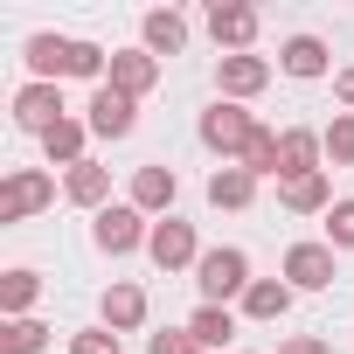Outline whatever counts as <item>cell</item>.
Wrapping results in <instances>:
<instances>
[{
  "label": "cell",
  "mask_w": 354,
  "mask_h": 354,
  "mask_svg": "<svg viewBox=\"0 0 354 354\" xmlns=\"http://www.w3.org/2000/svg\"><path fill=\"white\" fill-rule=\"evenodd\" d=\"M146 257H153L160 271H188V264H202L195 223H181V216H160V223H153V236H146Z\"/></svg>",
  "instance_id": "6"
},
{
  "label": "cell",
  "mask_w": 354,
  "mask_h": 354,
  "mask_svg": "<svg viewBox=\"0 0 354 354\" xmlns=\"http://www.w3.org/2000/svg\"><path fill=\"white\" fill-rule=\"evenodd\" d=\"M278 209H292V216H326V209H333L326 167H319V174H299V181H278Z\"/></svg>",
  "instance_id": "16"
},
{
  "label": "cell",
  "mask_w": 354,
  "mask_h": 354,
  "mask_svg": "<svg viewBox=\"0 0 354 354\" xmlns=\"http://www.w3.org/2000/svg\"><path fill=\"white\" fill-rule=\"evenodd\" d=\"M264 84H271V63H264V56H216V91H223L230 104L257 97Z\"/></svg>",
  "instance_id": "12"
},
{
  "label": "cell",
  "mask_w": 354,
  "mask_h": 354,
  "mask_svg": "<svg viewBox=\"0 0 354 354\" xmlns=\"http://www.w3.org/2000/svg\"><path fill=\"white\" fill-rule=\"evenodd\" d=\"M146 354H195V340H188V326H167L146 340Z\"/></svg>",
  "instance_id": "30"
},
{
  "label": "cell",
  "mask_w": 354,
  "mask_h": 354,
  "mask_svg": "<svg viewBox=\"0 0 354 354\" xmlns=\"http://www.w3.org/2000/svg\"><path fill=\"white\" fill-rule=\"evenodd\" d=\"M278 354H333V347L313 340V333H292V340H278Z\"/></svg>",
  "instance_id": "31"
},
{
  "label": "cell",
  "mask_w": 354,
  "mask_h": 354,
  "mask_svg": "<svg viewBox=\"0 0 354 354\" xmlns=\"http://www.w3.org/2000/svg\"><path fill=\"white\" fill-rule=\"evenodd\" d=\"M63 195L77 202V209H111V167H97V160H84V167H70L63 174Z\"/></svg>",
  "instance_id": "17"
},
{
  "label": "cell",
  "mask_w": 354,
  "mask_h": 354,
  "mask_svg": "<svg viewBox=\"0 0 354 354\" xmlns=\"http://www.w3.org/2000/svg\"><path fill=\"white\" fill-rule=\"evenodd\" d=\"M139 49H146V56H181V49H188V15H174V8L139 15Z\"/></svg>",
  "instance_id": "14"
},
{
  "label": "cell",
  "mask_w": 354,
  "mask_h": 354,
  "mask_svg": "<svg viewBox=\"0 0 354 354\" xmlns=\"http://www.w3.org/2000/svg\"><path fill=\"white\" fill-rule=\"evenodd\" d=\"M111 91H125V97H146L153 84H160V56H146V49H111V77H104Z\"/></svg>",
  "instance_id": "15"
},
{
  "label": "cell",
  "mask_w": 354,
  "mask_h": 354,
  "mask_svg": "<svg viewBox=\"0 0 354 354\" xmlns=\"http://www.w3.org/2000/svg\"><path fill=\"white\" fill-rule=\"evenodd\" d=\"M195 354H202V347H195Z\"/></svg>",
  "instance_id": "33"
},
{
  "label": "cell",
  "mask_w": 354,
  "mask_h": 354,
  "mask_svg": "<svg viewBox=\"0 0 354 354\" xmlns=\"http://www.w3.org/2000/svg\"><path fill=\"white\" fill-rule=\"evenodd\" d=\"M174 195H181V181H174L167 160L132 167V209H139V216H174Z\"/></svg>",
  "instance_id": "8"
},
{
  "label": "cell",
  "mask_w": 354,
  "mask_h": 354,
  "mask_svg": "<svg viewBox=\"0 0 354 354\" xmlns=\"http://www.w3.org/2000/svg\"><path fill=\"white\" fill-rule=\"evenodd\" d=\"M63 118H70V104H63V91H56V84H21V91H15V125H21V132L49 139Z\"/></svg>",
  "instance_id": "7"
},
{
  "label": "cell",
  "mask_w": 354,
  "mask_h": 354,
  "mask_svg": "<svg viewBox=\"0 0 354 354\" xmlns=\"http://www.w3.org/2000/svg\"><path fill=\"white\" fill-rule=\"evenodd\" d=\"M236 167H250L257 181H264V174H278V132H264V125H257V139H250V153H243Z\"/></svg>",
  "instance_id": "27"
},
{
  "label": "cell",
  "mask_w": 354,
  "mask_h": 354,
  "mask_svg": "<svg viewBox=\"0 0 354 354\" xmlns=\"http://www.w3.org/2000/svg\"><path fill=\"white\" fill-rule=\"evenodd\" d=\"M319 160H326V139H319L313 125H285V132H278V181L319 174Z\"/></svg>",
  "instance_id": "9"
},
{
  "label": "cell",
  "mask_w": 354,
  "mask_h": 354,
  "mask_svg": "<svg viewBox=\"0 0 354 354\" xmlns=\"http://www.w3.org/2000/svg\"><path fill=\"white\" fill-rule=\"evenodd\" d=\"M326 243H333V250H354V195L326 209Z\"/></svg>",
  "instance_id": "28"
},
{
  "label": "cell",
  "mask_w": 354,
  "mask_h": 354,
  "mask_svg": "<svg viewBox=\"0 0 354 354\" xmlns=\"http://www.w3.org/2000/svg\"><path fill=\"white\" fill-rule=\"evenodd\" d=\"M285 285L292 292H326L333 285V243H292L285 250Z\"/></svg>",
  "instance_id": "11"
},
{
  "label": "cell",
  "mask_w": 354,
  "mask_h": 354,
  "mask_svg": "<svg viewBox=\"0 0 354 354\" xmlns=\"http://www.w3.org/2000/svg\"><path fill=\"white\" fill-rule=\"evenodd\" d=\"M209 35H216V49L223 56H250V42H257V8H209Z\"/></svg>",
  "instance_id": "13"
},
{
  "label": "cell",
  "mask_w": 354,
  "mask_h": 354,
  "mask_svg": "<svg viewBox=\"0 0 354 354\" xmlns=\"http://www.w3.org/2000/svg\"><path fill=\"white\" fill-rule=\"evenodd\" d=\"M195 285H202V306H230V299H243L257 278H250V257H243L236 243H216V250H202Z\"/></svg>",
  "instance_id": "2"
},
{
  "label": "cell",
  "mask_w": 354,
  "mask_h": 354,
  "mask_svg": "<svg viewBox=\"0 0 354 354\" xmlns=\"http://www.w3.org/2000/svg\"><path fill=\"white\" fill-rule=\"evenodd\" d=\"M326 63H333V56H326V42H319V35H292V42L278 49V70H285V77H299V84L326 77Z\"/></svg>",
  "instance_id": "18"
},
{
  "label": "cell",
  "mask_w": 354,
  "mask_h": 354,
  "mask_svg": "<svg viewBox=\"0 0 354 354\" xmlns=\"http://www.w3.org/2000/svg\"><path fill=\"white\" fill-rule=\"evenodd\" d=\"M188 340H195L202 354L230 347V340H236V313H230V306H195V319H188Z\"/></svg>",
  "instance_id": "20"
},
{
  "label": "cell",
  "mask_w": 354,
  "mask_h": 354,
  "mask_svg": "<svg viewBox=\"0 0 354 354\" xmlns=\"http://www.w3.org/2000/svg\"><path fill=\"white\" fill-rule=\"evenodd\" d=\"M250 139H257V118H250L243 104L216 97V104L202 111V146H209V153H223V167H236V160L250 153Z\"/></svg>",
  "instance_id": "3"
},
{
  "label": "cell",
  "mask_w": 354,
  "mask_h": 354,
  "mask_svg": "<svg viewBox=\"0 0 354 354\" xmlns=\"http://www.w3.org/2000/svg\"><path fill=\"white\" fill-rule=\"evenodd\" d=\"M292 299H299V292H292L285 278H257V285L243 292V319H285Z\"/></svg>",
  "instance_id": "23"
},
{
  "label": "cell",
  "mask_w": 354,
  "mask_h": 354,
  "mask_svg": "<svg viewBox=\"0 0 354 354\" xmlns=\"http://www.w3.org/2000/svg\"><path fill=\"white\" fill-rule=\"evenodd\" d=\"M333 97H340V104H347V111H354V63H347V70H340V77H333Z\"/></svg>",
  "instance_id": "32"
},
{
  "label": "cell",
  "mask_w": 354,
  "mask_h": 354,
  "mask_svg": "<svg viewBox=\"0 0 354 354\" xmlns=\"http://www.w3.org/2000/svg\"><path fill=\"white\" fill-rule=\"evenodd\" d=\"M42 299V278L21 264V271H8V278H0V313H8V319H35L28 306Z\"/></svg>",
  "instance_id": "24"
},
{
  "label": "cell",
  "mask_w": 354,
  "mask_h": 354,
  "mask_svg": "<svg viewBox=\"0 0 354 354\" xmlns=\"http://www.w3.org/2000/svg\"><path fill=\"white\" fill-rule=\"evenodd\" d=\"M70 354H118V333L111 326H84V333H70Z\"/></svg>",
  "instance_id": "29"
},
{
  "label": "cell",
  "mask_w": 354,
  "mask_h": 354,
  "mask_svg": "<svg viewBox=\"0 0 354 354\" xmlns=\"http://www.w3.org/2000/svg\"><path fill=\"white\" fill-rule=\"evenodd\" d=\"M21 56H28V84H63V77L104 84L111 77V56L97 42H77V35H28Z\"/></svg>",
  "instance_id": "1"
},
{
  "label": "cell",
  "mask_w": 354,
  "mask_h": 354,
  "mask_svg": "<svg viewBox=\"0 0 354 354\" xmlns=\"http://www.w3.org/2000/svg\"><path fill=\"white\" fill-rule=\"evenodd\" d=\"M84 111H91V132H97V139H125V132L139 125V97H125V91H111V84H97Z\"/></svg>",
  "instance_id": "10"
},
{
  "label": "cell",
  "mask_w": 354,
  "mask_h": 354,
  "mask_svg": "<svg viewBox=\"0 0 354 354\" xmlns=\"http://www.w3.org/2000/svg\"><path fill=\"white\" fill-rule=\"evenodd\" d=\"M209 202L216 209H250L257 202V174L250 167H216L209 174Z\"/></svg>",
  "instance_id": "21"
},
{
  "label": "cell",
  "mask_w": 354,
  "mask_h": 354,
  "mask_svg": "<svg viewBox=\"0 0 354 354\" xmlns=\"http://www.w3.org/2000/svg\"><path fill=\"white\" fill-rule=\"evenodd\" d=\"M104 326H111V333H132V326H146V292L118 278V285L104 292Z\"/></svg>",
  "instance_id": "22"
},
{
  "label": "cell",
  "mask_w": 354,
  "mask_h": 354,
  "mask_svg": "<svg viewBox=\"0 0 354 354\" xmlns=\"http://www.w3.org/2000/svg\"><path fill=\"white\" fill-rule=\"evenodd\" d=\"M146 236H153V223H146L132 202H111V209L91 216V243H97L104 257H132V250H146Z\"/></svg>",
  "instance_id": "4"
},
{
  "label": "cell",
  "mask_w": 354,
  "mask_h": 354,
  "mask_svg": "<svg viewBox=\"0 0 354 354\" xmlns=\"http://www.w3.org/2000/svg\"><path fill=\"white\" fill-rule=\"evenodd\" d=\"M319 139H326V160L333 167H354V111H333V125Z\"/></svg>",
  "instance_id": "26"
},
{
  "label": "cell",
  "mask_w": 354,
  "mask_h": 354,
  "mask_svg": "<svg viewBox=\"0 0 354 354\" xmlns=\"http://www.w3.org/2000/svg\"><path fill=\"white\" fill-rule=\"evenodd\" d=\"M84 146H91V118H63V125H56V132L42 139L49 167H84V160H91Z\"/></svg>",
  "instance_id": "19"
},
{
  "label": "cell",
  "mask_w": 354,
  "mask_h": 354,
  "mask_svg": "<svg viewBox=\"0 0 354 354\" xmlns=\"http://www.w3.org/2000/svg\"><path fill=\"white\" fill-rule=\"evenodd\" d=\"M42 347H49L42 319H8V326H0V354H42Z\"/></svg>",
  "instance_id": "25"
},
{
  "label": "cell",
  "mask_w": 354,
  "mask_h": 354,
  "mask_svg": "<svg viewBox=\"0 0 354 354\" xmlns=\"http://www.w3.org/2000/svg\"><path fill=\"white\" fill-rule=\"evenodd\" d=\"M49 202H56V174H42V167H15L8 181H0V223H28Z\"/></svg>",
  "instance_id": "5"
}]
</instances>
